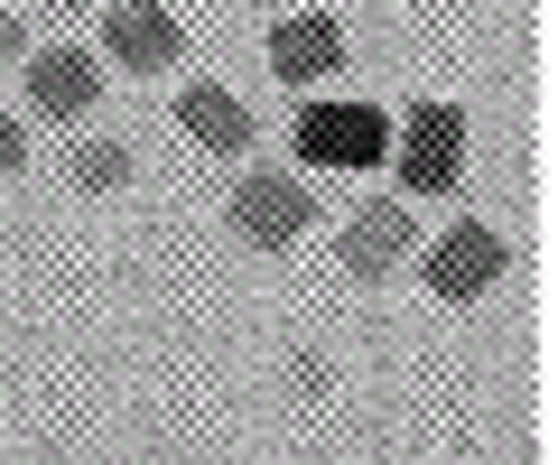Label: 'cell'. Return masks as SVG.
<instances>
[{"label": "cell", "instance_id": "obj_1", "mask_svg": "<svg viewBox=\"0 0 558 465\" xmlns=\"http://www.w3.org/2000/svg\"><path fill=\"white\" fill-rule=\"evenodd\" d=\"M391 178L410 196H447L465 178V112L457 102H410V122H400V149H391Z\"/></svg>", "mask_w": 558, "mask_h": 465}, {"label": "cell", "instance_id": "obj_2", "mask_svg": "<svg viewBox=\"0 0 558 465\" xmlns=\"http://www.w3.org/2000/svg\"><path fill=\"white\" fill-rule=\"evenodd\" d=\"M391 149V122L373 102H307L299 112V159L307 168H381Z\"/></svg>", "mask_w": 558, "mask_h": 465}, {"label": "cell", "instance_id": "obj_3", "mask_svg": "<svg viewBox=\"0 0 558 465\" xmlns=\"http://www.w3.org/2000/svg\"><path fill=\"white\" fill-rule=\"evenodd\" d=\"M307 215H317V196H307L299 178H279V168H252V178L233 186V233L252 252H279V243H299Z\"/></svg>", "mask_w": 558, "mask_h": 465}, {"label": "cell", "instance_id": "obj_4", "mask_svg": "<svg viewBox=\"0 0 558 465\" xmlns=\"http://www.w3.org/2000/svg\"><path fill=\"white\" fill-rule=\"evenodd\" d=\"M512 270V243H502L494 223H457L447 243H428V289H438L447 307H465V298H484V289Z\"/></svg>", "mask_w": 558, "mask_h": 465}, {"label": "cell", "instance_id": "obj_5", "mask_svg": "<svg viewBox=\"0 0 558 465\" xmlns=\"http://www.w3.org/2000/svg\"><path fill=\"white\" fill-rule=\"evenodd\" d=\"M102 57L131 65V75H168V65L186 57L178 10H159V0H121V10H102Z\"/></svg>", "mask_w": 558, "mask_h": 465}, {"label": "cell", "instance_id": "obj_6", "mask_svg": "<svg viewBox=\"0 0 558 465\" xmlns=\"http://www.w3.org/2000/svg\"><path fill=\"white\" fill-rule=\"evenodd\" d=\"M102 102V65L84 47H28V112L47 122H84Z\"/></svg>", "mask_w": 558, "mask_h": 465}, {"label": "cell", "instance_id": "obj_7", "mask_svg": "<svg viewBox=\"0 0 558 465\" xmlns=\"http://www.w3.org/2000/svg\"><path fill=\"white\" fill-rule=\"evenodd\" d=\"M410 243H418V223H410V205H363V215L344 223V243H336V261H344V280H391V270L410 261Z\"/></svg>", "mask_w": 558, "mask_h": 465}, {"label": "cell", "instance_id": "obj_8", "mask_svg": "<svg viewBox=\"0 0 558 465\" xmlns=\"http://www.w3.org/2000/svg\"><path fill=\"white\" fill-rule=\"evenodd\" d=\"M178 131H186V140H205L215 159H242V149L260 140L252 102H242V94H223V84H186V94H178Z\"/></svg>", "mask_w": 558, "mask_h": 465}, {"label": "cell", "instance_id": "obj_9", "mask_svg": "<svg viewBox=\"0 0 558 465\" xmlns=\"http://www.w3.org/2000/svg\"><path fill=\"white\" fill-rule=\"evenodd\" d=\"M270 65H279V84H326L344 65V28L317 20V10H307V20H279L270 28Z\"/></svg>", "mask_w": 558, "mask_h": 465}, {"label": "cell", "instance_id": "obj_10", "mask_svg": "<svg viewBox=\"0 0 558 465\" xmlns=\"http://www.w3.org/2000/svg\"><path fill=\"white\" fill-rule=\"evenodd\" d=\"M75 186H84V196L131 186V149H121V140H84V149H75Z\"/></svg>", "mask_w": 558, "mask_h": 465}, {"label": "cell", "instance_id": "obj_11", "mask_svg": "<svg viewBox=\"0 0 558 465\" xmlns=\"http://www.w3.org/2000/svg\"><path fill=\"white\" fill-rule=\"evenodd\" d=\"M20 159H28V131H20V122H0V178H10Z\"/></svg>", "mask_w": 558, "mask_h": 465}, {"label": "cell", "instance_id": "obj_12", "mask_svg": "<svg viewBox=\"0 0 558 465\" xmlns=\"http://www.w3.org/2000/svg\"><path fill=\"white\" fill-rule=\"evenodd\" d=\"M0 57H28V28L10 20V10H0Z\"/></svg>", "mask_w": 558, "mask_h": 465}, {"label": "cell", "instance_id": "obj_13", "mask_svg": "<svg viewBox=\"0 0 558 465\" xmlns=\"http://www.w3.org/2000/svg\"><path fill=\"white\" fill-rule=\"evenodd\" d=\"M47 10H84V0H47Z\"/></svg>", "mask_w": 558, "mask_h": 465}]
</instances>
